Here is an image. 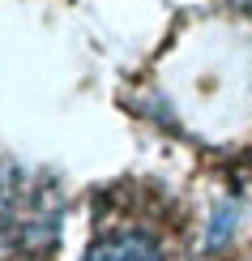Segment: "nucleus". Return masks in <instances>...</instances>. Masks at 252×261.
<instances>
[{"mask_svg": "<svg viewBox=\"0 0 252 261\" xmlns=\"http://www.w3.org/2000/svg\"><path fill=\"white\" fill-rule=\"evenodd\" d=\"M86 261H167L162 244L146 231H111L90 244Z\"/></svg>", "mask_w": 252, "mask_h": 261, "instance_id": "f257e3e1", "label": "nucleus"}]
</instances>
